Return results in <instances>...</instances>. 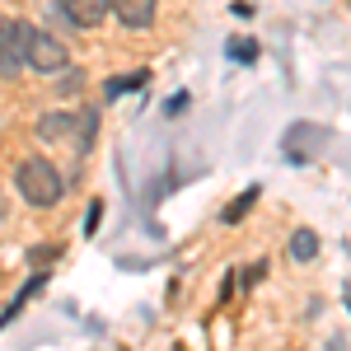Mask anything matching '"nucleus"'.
I'll use <instances>...</instances> for the list:
<instances>
[{"mask_svg":"<svg viewBox=\"0 0 351 351\" xmlns=\"http://www.w3.org/2000/svg\"><path fill=\"white\" fill-rule=\"evenodd\" d=\"M14 188H19V197H24L28 206L47 211V206H56V202L66 197V178L56 173L52 160L28 155V160H19V169H14Z\"/></svg>","mask_w":351,"mask_h":351,"instance_id":"1","label":"nucleus"},{"mask_svg":"<svg viewBox=\"0 0 351 351\" xmlns=\"http://www.w3.org/2000/svg\"><path fill=\"white\" fill-rule=\"evenodd\" d=\"M328 141H332V132L324 122H304L300 117V122H291L281 132V155H286V164H314L328 150Z\"/></svg>","mask_w":351,"mask_h":351,"instance_id":"2","label":"nucleus"},{"mask_svg":"<svg viewBox=\"0 0 351 351\" xmlns=\"http://www.w3.org/2000/svg\"><path fill=\"white\" fill-rule=\"evenodd\" d=\"M24 61H28V71H38V75H56V71L71 66V52H66V43H61L56 33H47V28H28Z\"/></svg>","mask_w":351,"mask_h":351,"instance_id":"3","label":"nucleus"},{"mask_svg":"<svg viewBox=\"0 0 351 351\" xmlns=\"http://www.w3.org/2000/svg\"><path fill=\"white\" fill-rule=\"evenodd\" d=\"M24 47H28V24L19 19H0V80H14L24 71Z\"/></svg>","mask_w":351,"mask_h":351,"instance_id":"4","label":"nucleus"},{"mask_svg":"<svg viewBox=\"0 0 351 351\" xmlns=\"http://www.w3.org/2000/svg\"><path fill=\"white\" fill-rule=\"evenodd\" d=\"M52 10L75 28H99L112 14V0H52Z\"/></svg>","mask_w":351,"mask_h":351,"instance_id":"5","label":"nucleus"},{"mask_svg":"<svg viewBox=\"0 0 351 351\" xmlns=\"http://www.w3.org/2000/svg\"><path fill=\"white\" fill-rule=\"evenodd\" d=\"M155 10H160V0H112V14L127 28H150L155 24Z\"/></svg>","mask_w":351,"mask_h":351,"instance_id":"6","label":"nucleus"},{"mask_svg":"<svg viewBox=\"0 0 351 351\" xmlns=\"http://www.w3.org/2000/svg\"><path fill=\"white\" fill-rule=\"evenodd\" d=\"M71 132H75V117L71 112H43L38 117V136L43 141H66Z\"/></svg>","mask_w":351,"mask_h":351,"instance_id":"7","label":"nucleus"},{"mask_svg":"<svg viewBox=\"0 0 351 351\" xmlns=\"http://www.w3.org/2000/svg\"><path fill=\"white\" fill-rule=\"evenodd\" d=\"M291 258H295V263H314V258H319V234H314V230H295V234H291Z\"/></svg>","mask_w":351,"mask_h":351,"instance_id":"8","label":"nucleus"},{"mask_svg":"<svg viewBox=\"0 0 351 351\" xmlns=\"http://www.w3.org/2000/svg\"><path fill=\"white\" fill-rule=\"evenodd\" d=\"M145 80H150L145 71H136V75H112V80L104 84V99H122V94H136V89H141Z\"/></svg>","mask_w":351,"mask_h":351,"instance_id":"9","label":"nucleus"},{"mask_svg":"<svg viewBox=\"0 0 351 351\" xmlns=\"http://www.w3.org/2000/svg\"><path fill=\"white\" fill-rule=\"evenodd\" d=\"M94 136H99V112L84 108L80 117H75V145H80V150H84V145H94Z\"/></svg>","mask_w":351,"mask_h":351,"instance_id":"10","label":"nucleus"},{"mask_svg":"<svg viewBox=\"0 0 351 351\" xmlns=\"http://www.w3.org/2000/svg\"><path fill=\"white\" fill-rule=\"evenodd\" d=\"M38 286H43V271H38V276H33V281H28L24 291H19V295L10 300V309H5V314H0V332H5V328H10V319H19V309H24V304H28V295H33V291H38Z\"/></svg>","mask_w":351,"mask_h":351,"instance_id":"11","label":"nucleus"},{"mask_svg":"<svg viewBox=\"0 0 351 351\" xmlns=\"http://www.w3.org/2000/svg\"><path fill=\"white\" fill-rule=\"evenodd\" d=\"M80 89H84L80 71H71V66H66V71H56V94H61V99H75Z\"/></svg>","mask_w":351,"mask_h":351,"instance_id":"12","label":"nucleus"},{"mask_svg":"<svg viewBox=\"0 0 351 351\" xmlns=\"http://www.w3.org/2000/svg\"><path fill=\"white\" fill-rule=\"evenodd\" d=\"M253 197H258V188H248L239 197V202H234V206H225V225H234V220L243 216V211H248V206H253Z\"/></svg>","mask_w":351,"mask_h":351,"instance_id":"13","label":"nucleus"},{"mask_svg":"<svg viewBox=\"0 0 351 351\" xmlns=\"http://www.w3.org/2000/svg\"><path fill=\"white\" fill-rule=\"evenodd\" d=\"M230 56H234V61H253V56H258V43H253V38H234V43H230Z\"/></svg>","mask_w":351,"mask_h":351,"instance_id":"14","label":"nucleus"},{"mask_svg":"<svg viewBox=\"0 0 351 351\" xmlns=\"http://www.w3.org/2000/svg\"><path fill=\"white\" fill-rule=\"evenodd\" d=\"M99 216H104V206L94 202V206H89V216H84V234H94V230H99Z\"/></svg>","mask_w":351,"mask_h":351,"instance_id":"15","label":"nucleus"},{"mask_svg":"<svg viewBox=\"0 0 351 351\" xmlns=\"http://www.w3.org/2000/svg\"><path fill=\"white\" fill-rule=\"evenodd\" d=\"M5 211H10V206H5V197H0V220H5Z\"/></svg>","mask_w":351,"mask_h":351,"instance_id":"16","label":"nucleus"}]
</instances>
